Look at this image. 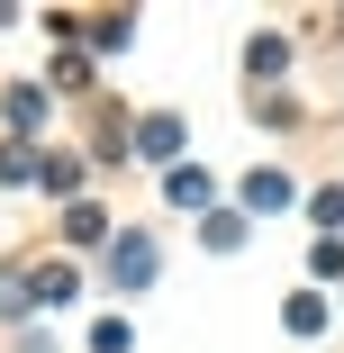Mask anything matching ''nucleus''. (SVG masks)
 <instances>
[{"mask_svg":"<svg viewBox=\"0 0 344 353\" xmlns=\"http://www.w3.org/2000/svg\"><path fill=\"white\" fill-rule=\"evenodd\" d=\"M109 263H118V290H145V281H154V245H145V236H118Z\"/></svg>","mask_w":344,"mask_h":353,"instance_id":"nucleus-1","label":"nucleus"},{"mask_svg":"<svg viewBox=\"0 0 344 353\" xmlns=\"http://www.w3.org/2000/svg\"><path fill=\"white\" fill-rule=\"evenodd\" d=\"M136 145H145V154H154V163H163V154H172V145H181V118H145V127H136Z\"/></svg>","mask_w":344,"mask_h":353,"instance_id":"nucleus-2","label":"nucleus"},{"mask_svg":"<svg viewBox=\"0 0 344 353\" xmlns=\"http://www.w3.org/2000/svg\"><path fill=\"white\" fill-rule=\"evenodd\" d=\"M172 199H181V208H209V199H218V181H209V172H190V163H181V172H172Z\"/></svg>","mask_w":344,"mask_h":353,"instance_id":"nucleus-3","label":"nucleus"},{"mask_svg":"<svg viewBox=\"0 0 344 353\" xmlns=\"http://www.w3.org/2000/svg\"><path fill=\"white\" fill-rule=\"evenodd\" d=\"M245 208H290V181H281V172H254V181H245Z\"/></svg>","mask_w":344,"mask_h":353,"instance_id":"nucleus-4","label":"nucleus"},{"mask_svg":"<svg viewBox=\"0 0 344 353\" xmlns=\"http://www.w3.org/2000/svg\"><path fill=\"white\" fill-rule=\"evenodd\" d=\"M28 281H37V299H54V308L73 299V272H63V263H54V272H28Z\"/></svg>","mask_w":344,"mask_h":353,"instance_id":"nucleus-5","label":"nucleus"},{"mask_svg":"<svg viewBox=\"0 0 344 353\" xmlns=\"http://www.w3.org/2000/svg\"><path fill=\"white\" fill-rule=\"evenodd\" d=\"M317 227H344V190H317V208H308Z\"/></svg>","mask_w":344,"mask_h":353,"instance_id":"nucleus-6","label":"nucleus"}]
</instances>
